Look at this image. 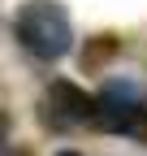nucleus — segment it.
I'll return each instance as SVG.
<instances>
[{"instance_id":"1","label":"nucleus","mask_w":147,"mask_h":156,"mask_svg":"<svg viewBox=\"0 0 147 156\" xmlns=\"http://www.w3.org/2000/svg\"><path fill=\"white\" fill-rule=\"evenodd\" d=\"M13 30H17V39H22V48L30 56H39V61H61V56L74 48L69 17H65L61 5H52V0H30V5H22Z\"/></svg>"},{"instance_id":"2","label":"nucleus","mask_w":147,"mask_h":156,"mask_svg":"<svg viewBox=\"0 0 147 156\" xmlns=\"http://www.w3.org/2000/svg\"><path fill=\"white\" fill-rule=\"evenodd\" d=\"M43 122L56 130H78L100 122V95H87L74 83H52L43 95Z\"/></svg>"},{"instance_id":"3","label":"nucleus","mask_w":147,"mask_h":156,"mask_svg":"<svg viewBox=\"0 0 147 156\" xmlns=\"http://www.w3.org/2000/svg\"><path fill=\"white\" fill-rule=\"evenodd\" d=\"M100 104H117V108H138L147 104V83L138 74H113L100 87Z\"/></svg>"},{"instance_id":"4","label":"nucleus","mask_w":147,"mask_h":156,"mask_svg":"<svg viewBox=\"0 0 147 156\" xmlns=\"http://www.w3.org/2000/svg\"><path fill=\"white\" fill-rule=\"evenodd\" d=\"M61 156H74V152H61Z\"/></svg>"}]
</instances>
